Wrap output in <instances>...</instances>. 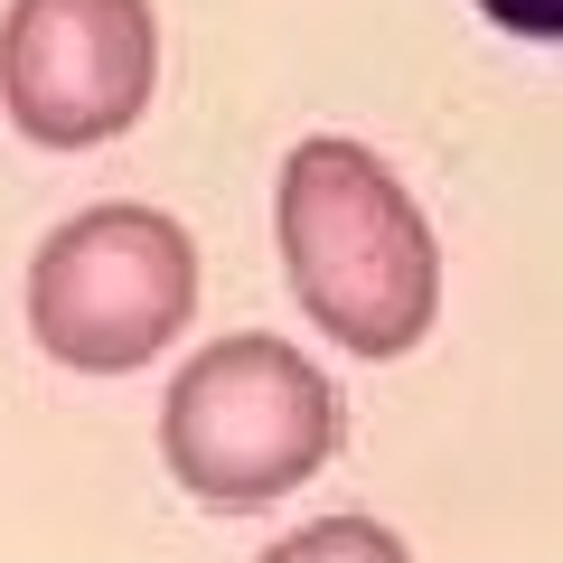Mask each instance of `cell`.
Segmentation results:
<instances>
[{"label":"cell","instance_id":"4","mask_svg":"<svg viewBox=\"0 0 563 563\" xmlns=\"http://www.w3.org/2000/svg\"><path fill=\"white\" fill-rule=\"evenodd\" d=\"M161 76L151 0H10L0 10V113L38 151H95L132 132Z\"/></svg>","mask_w":563,"mask_h":563},{"label":"cell","instance_id":"5","mask_svg":"<svg viewBox=\"0 0 563 563\" xmlns=\"http://www.w3.org/2000/svg\"><path fill=\"white\" fill-rule=\"evenodd\" d=\"M263 563H413V554H404V536L376 526V517H320L291 544H273Z\"/></svg>","mask_w":563,"mask_h":563},{"label":"cell","instance_id":"2","mask_svg":"<svg viewBox=\"0 0 563 563\" xmlns=\"http://www.w3.org/2000/svg\"><path fill=\"white\" fill-rule=\"evenodd\" d=\"M339 451V385L282 339H217L161 404V461L207 507H273Z\"/></svg>","mask_w":563,"mask_h":563},{"label":"cell","instance_id":"3","mask_svg":"<svg viewBox=\"0 0 563 563\" xmlns=\"http://www.w3.org/2000/svg\"><path fill=\"white\" fill-rule=\"evenodd\" d=\"M198 310V244L161 207H85L29 263V329L76 376L151 366Z\"/></svg>","mask_w":563,"mask_h":563},{"label":"cell","instance_id":"1","mask_svg":"<svg viewBox=\"0 0 563 563\" xmlns=\"http://www.w3.org/2000/svg\"><path fill=\"white\" fill-rule=\"evenodd\" d=\"M282 263L301 310L357 357H404L422 347L432 310H442V244L422 225L413 188L366 151V141H301L282 161Z\"/></svg>","mask_w":563,"mask_h":563},{"label":"cell","instance_id":"6","mask_svg":"<svg viewBox=\"0 0 563 563\" xmlns=\"http://www.w3.org/2000/svg\"><path fill=\"white\" fill-rule=\"evenodd\" d=\"M507 38H536V47H563V0H479Z\"/></svg>","mask_w":563,"mask_h":563}]
</instances>
